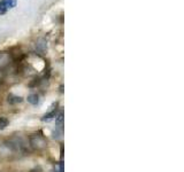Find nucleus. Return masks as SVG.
<instances>
[{
  "label": "nucleus",
  "instance_id": "nucleus-7",
  "mask_svg": "<svg viewBox=\"0 0 184 172\" xmlns=\"http://www.w3.org/2000/svg\"><path fill=\"white\" fill-rule=\"evenodd\" d=\"M6 8H14L16 6V0H4Z\"/></svg>",
  "mask_w": 184,
  "mask_h": 172
},
{
  "label": "nucleus",
  "instance_id": "nucleus-6",
  "mask_svg": "<svg viewBox=\"0 0 184 172\" xmlns=\"http://www.w3.org/2000/svg\"><path fill=\"white\" fill-rule=\"evenodd\" d=\"M28 102L31 103V104H37L39 102V98L37 94H30L28 96Z\"/></svg>",
  "mask_w": 184,
  "mask_h": 172
},
{
  "label": "nucleus",
  "instance_id": "nucleus-5",
  "mask_svg": "<svg viewBox=\"0 0 184 172\" xmlns=\"http://www.w3.org/2000/svg\"><path fill=\"white\" fill-rule=\"evenodd\" d=\"M55 116H57V110H52V111L45 114L44 116L42 117V120H43V122H46V120L52 119L53 117H55Z\"/></svg>",
  "mask_w": 184,
  "mask_h": 172
},
{
  "label": "nucleus",
  "instance_id": "nucleus-4",
  "mask_svg": "<svg viewBox=\"0 0 184 172\" xmlns=\"http://www.w3.org/2000/svg\"><path fill=\"white\" fill-rule=\"evenodd\" d=\"M7 101H8L10 104H15V103L22 102L23 99L21 98V96H16V95H9L8 99H7Z\"/></svg>",
  "mask_w": 184,
  "mask_h": 172
},
{
  "label": "nucleus",
  "instance_id": "nucleus-8",
  "mask_svg": "<svg viewBox=\"0 0 184 172\" xmlns=\"http://www.w3.org/2000/svg\"><path fill=\"white\" fill-rule=\"evenodd\" d=\"M7 125H8V119L6 117H0V130L6 129Z\"/></svg>",
  "mask_w": 184,
  "mask_h": 172
},
{
  "label": "nucleus",
  "instance_id": "nucleus-1",
  "mask_svg": "<svg viewBox=\"0 0 184 172\" xmlns=\"http://www.w3.org/2000/svg\"><path fill=\"white\" fill-rule=\"evenodd\" d=\"M30 143L35 149H43L46 146V141H45L44 137L38 135V134H34L30 138Z\"/></svg>",
  "mask_w": 184,
  "mask_h": 172
},
{
  "label": "nucleus",
  "instance_id": "nucleus-2",
  "mask_svg": "<svg viewBox=\"0 0 184 172\" xmlns=\"http://www.w3.org/2000/svg\"><path fill=\"white\" fill-rule=\"evenodd\" d=\"M12 62V55L7 52H1L0 53V69H5L8 67Z\"/></svg>",
  "mask_w": 184,
  "mask_h": 172
},
{
  "label": "nucleus",
  "instance_id": "nucleus-3",
  "mask_svg": "<svg viewBox=\"0 0 184 172\" xmlns=\"http://www.w3.org/2000/svg\"><path fill=\"white\" fill-rule=\"evenodd\" d=\"M36 48H37V52L38 53H44L45 49H46V41H45L44 38H40L37 44H36Z\"/></svg>",
  "mask_w": 184,
  "mask_h": 172
},
{
  "label": "nucleus",
  "instance_id": "nucleus-11",
  "mask_svg": "<svg viewBox=\"0 0 184 172\" xmlns=\"http://www.w3.org/2000/svg\"><path fill=\"white\" fill-rule=\"evenodd\" d=\"M60 172H63V162H60Z\"/></svg>",
  "mask_w": 184,
  "mask_h": 172
},
{
  "label": "nucleus",
  "instance_id": "nucleus-10",
  "mask_svg": "<svg viewBox=\"0 0 184 172\" xmlns=\"http://www.w3.org/2000/svg\"><path fill=\"white\" fill-rule=\"evenodd\" d=\"M6 10H7V8H6V6H5L4 0H1V1H0V14H5Z\"/></svg>",
  "mask_w": 184,
  "mask_h": 172
},
{
  "label": "nucleus",
  "instance_id": "nucleus-9",
  "mask_svg": "<svg viewBox=\"0 0 184 172\" xmlns=\"http://www.w3.org/2000/svg\"><path fill=\"white\" fill-rule=\"evenodd\" d=\"M57 117V119H55V123H57L58 125H61L62 124V122H63V114L62 112H60L58 116H55Z\"/></svg>",
  "mask_w": 184,
  "mask_h": 172
}]
</instances>
